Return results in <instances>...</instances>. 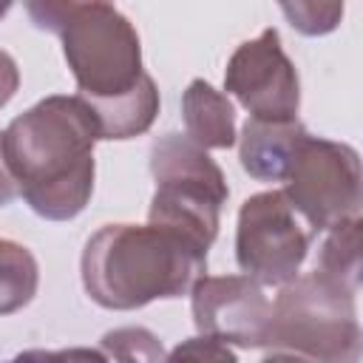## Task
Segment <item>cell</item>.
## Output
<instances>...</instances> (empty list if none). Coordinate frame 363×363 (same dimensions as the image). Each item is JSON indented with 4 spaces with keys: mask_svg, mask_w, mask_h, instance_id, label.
<instances>
[{
    "mask_svg": "<svg viewBox=\"0 0 363 363\" xmlns=\"http://www.w3.org/2000/svg\"><path fill=\"white\" fill-rule=\"evenodd\" d=\"M360 227L363 218H346L335 227H329L320 252H318V264L315 269L323 272L326 278H332L335 284L357 292L360 289Z\"/></svg>",
    "mask_w": 363,
    "mask_h": 363,
    "instance_id": "cell-13",
    "label": "cell"
},
{
    "mask_svg": "<svg viewBox=\"0 0 363 363\" xmlns=\"http://www.w3.org/2000/svg\"><path fill=\"white\" fill-rule=\"evenodd\" d=\"M354 295L318 269L286 281L269 303L264 357L354 363L360 357Z\"/></svg>",
    "mask_w": 363,
    "mask_h": 363,
    "instance_id": "cell-3",
    "label": "cell"
},
{
    "mask_svg": "<svg viewBox=\"0 0 363 363\" xmlns=\"http://www.w3.org/2000/svg\"><path fill=\"white\" fill-rule=\"evenodd\" d=\"M199 335L241 349H261L269 326V298L250 275H199L190 286Z\"/></svg>",
    "mask_w": 363,
    "mask_h": 363,
    "instance_id": "cell-8",
    "label": "cell"
},
{
    "mask_svg": "<svg viewBox=\"0 0 363 363\" xmlns=\"http://www.w3.org/2000/svg\"><path fill=\"white\" fill-rule=\"evenodd\" d=\"M99 128L79 94H51L0 130L17 196L45 221L77 218L94 196Z\"/></svg>",
    "mask_w": 363,
    "mask_h": 363,
    "instance_id": "cell-1",
    "label": "cell"
},
{
    "mask_svg": "<svg viewBox=\"0 0 363 363\" xmlns=\"http://www.w3.org/2000/svg\"><path fill=\"white\" fill-rule=\"evenodd\" d=\"M184 136L204 150H227L235 145V108L227 94L216 91L204 79H193L182 94Z\"/></svg>",
    "mask_w": 363,
    "mask_h": 363,
    "instance_id": "cell-11",
    "label": "cell"
},
{
    "mask_svg": "<svg viewBox=\"0 0 363 363\" xmlns=\"http://www.w3.org/2000/svg\"><path fill=\"white\" fill-rule=\"evenodd\" d=\"M309 241L312 233L284 190L255 193L238 210L235 261L241 272L261 286H284L292 281L309 255Z\"/></svg>",
    "mask_w": 363,
    "mask_h": 363,
    "instance_id": "cell-6",
    "label": "cell"
},
{
    "mask_svg": "<svg viewBox=\"0 0 363 363\" xmlns=\"http://www.w3.org/2000/svg\"><path fill=\"white\" fill-rule=\"evenodd\" d=\"M14 196H17V187H14V182H11L9 170H6V162H3V150H0V207L11 204V201H14Z\"/></svg>",
    "mask_w": 363,
    "mask_h": 363,
    "instance_id": "cell-20",
    "label": "cell"
},
{
    "mask_svg": "<svg viewBox=\"0 0 363 363\" xmlns=\"http://www.w3.org/2000/svg\"><path fill=\"white\" fill-rule=\"evenodd\" d=\"M102 3H113V0H23L28 20L40 31H51V34H60L79 11Z\"/></svg>",
    "mask_w": 363,
    "mask_h": 363,
    "instance_id": "cell-17",
    "label": "cell"
},
{
    "mask_svg": "<svg viewBox=\"0 0 363 363\" xmlns=\"http://www.w3.org/2000/svg\"><path fill=\"white\" fill-rule=\"evenodd\" d=\"M227 182L162 179L156 182L147 221L179 233L201 250H210V244L218 235V216L227 204Z\"/></svg>",
    "mask_w": 363,
    "mask_h": 363,
    "instance_id": "cell-9",
    "label": "cell"
},
{
    "mask_svg": "<svg viewBox=\"0 0 363 363\" xmlns=\"http://www.w3.org/2000/svg\"><path fill=\"white\" fill-rule=\"evenodd\" d=\"M286 23L303 37L332 34L346 11V0H278Z\"/></svg>",
    "mask_w": 363,
    "mask_h": 363,
    "instance_id": "cell-15",
    "label": "cell"
},
{
    "mask_svg": "<svg viewBox=\"0 0 363 363\" xmlns=\"http://www.w3.org/2000/svg\"><path fill=\"white\" fill-rule=\"evenodd\" d=\"M99 343H102L105 357H116V360H162V357H167L159 337L142 326H122V329L105 332Z\"/></svg>",
    "mask_w": 363,
    "mask_h": 363,
    "instance_id": "cell-16",
    "label": "cell"
},
{
    "mask_svg": "<svg viewBox=\"0 0 363 363\" xmlns=\"http://www.w3.org/2000/svg\"><path fill=\"white\" fill-rule=\"evenodd\" d=\"M11 3H14V0H0V20H3L6 14H9V9H11Z\"/></svg>",
    "mask_w": 363,
    "mask_h": 363,
    "instance_id": "cell-22",
    "label": "cell"
},
{
    "mask_svg": "<svg viewBox=\"0 0 363 363\" xmlns=\"http://www.w3.org/2000/svg\"><path fill=\"white\" fill-rule=\"evenodd\" d=\"M40 286V267L28 247L0 241V315L28 306Z\"/></svg>",
    "mask_w": 363,
    "mask_h": 363,
    "instance_id": "cell-14",
    "label": "cell"
},
{
    "mask_svg": "<svg viewBox=\"0 0 363 363\" xmlns=\"http://www.w3.org/2000/svg\"><path fill=\"white\" fill-rule=\"evenodd\" d=\"M94 111L96 128H99V139H133L142 136L145 130H150L156 113H159V88L153 82V77L145 71V77L139 79V85L116 99L108 102H96L88 105Z\"/></svg>",
    "mask_w": 363,
    "mask_h": 363,
    "instance_id": "cell-12",
    "label": "cell"
},
{
    "mask_svg": "<svg viewBox=\"0 0 363 363\" xmlns=\"http://www.w3.org/2000/svg\"><path fill=\"white\" fill-rule=\"evenodd\" d=\"M284 182V196L312 233L360 216V156L346 142L306 133Z\"/></svg>",
    "mask_w": 363,
    "mask_h": 363,
    "instance_id": "cell-5",
    "label": "cell"
},
{
    "mask_svg": "<svg viewBox=\"0 0 363 363\" xmlns=\"http://www.w3.org/2000/svg\"><path fill=\"white\" fill-rule=\"evenodd\" d=\"M235 360V352L230 349V343H221L218 337L210 335H199V337H187L184 343H179L167 360Z\"/></svg>",
    "mask_w": 363,
    "mask_h": 363,
    "instance_id": "cell-18",
    "label": "cell"
},
{
    "mask_svg": "<svg viewBox=\"0 0 363 363\" xmlns=\"http://www.w3.org/2000/svg\"><path fill=\"white\" fill-rule=\"evenodd\" d=\"M26 357H94V360H105V352H91V349H74V352H28Z\"/></svg>",
    "mask_w": 363,
    "mask_h": 363,
    "instance_id": "cell-21",
    "label": "cell"
},
{
    "mask_svg": "<svg viewBox=\"0 0 363 363\" xmlns=\"http://www.w3.org/2000/svg\"><path fill=\"white\" fill-rule=\"evenodd\" d=\"M82 286L113 312L142 309L190 292L207 272V250L159 224H105L82 250Z\"/></svg>",
    "mask_w": 363,
    "mask_h": 363,
    "instance_id": "cell-2",
    "label": "cell"
},
{
    "mask_svg": "<svg viewBox=\"0 0 363 363\" xmlns=\"http://www.w3.org/2000/svg\"><path fill=\"white\" fill-rule=\"evenodd\" d=\"M306 128L298 119H255L250 116L238 136V159L255 182H284L303 142Z\"/></svg>",
    "mask_w": 363,
    "mask_h": 363,
    "instance_id": "cell-10",
    "label": "cell"
},
{
    "mask_svg": "<svg viewBox=\"0 0 363 363\" xmlns=\"http://www.w3.org/2000/svg\"><path fill=\"white\" fill-rule=\"evenodd\" d=\"M17 88H20V68H17L14 57L0 48V108L9 105V99L17 94Z\"/></svg>",
    "mask_w": 363,
    "mask_h": 363,
    "instance_id": "cell-19",
    "label": "cell"
},
{
    "mask_svg": "<svg viewBox=\"0 0 363 363\" xmlns=\"http://www.w3.org/2000/svg\"><path fill=\"white\" fill-rule=\"evenodd\" d=\"M60 37L77 94L88 105L116 99L133 91L145 77L139 34L133 23L113 9V3L79 11Z\"/></svg>",
    "mask_w": 363,
    "mask_h": 363,
    "instance_id": "cell-4",
    "label": "cell"
},
{
    "mask_svg": "<svg viewBox=\"0 0 363 363\" xmlns=\"http://www.w3.org/2000/svg\"><path fill=\"white\" fill-rule=\"evenodd\" d=\"M224 91L255 119H298L301 82L275 28L241 43L224 68Z\"/></svg>",
    "mask_w": 363,
    "mask_h": 363,
    "instance_id": "cell-7",
    "label": "cell"
}]
</instances>
